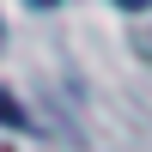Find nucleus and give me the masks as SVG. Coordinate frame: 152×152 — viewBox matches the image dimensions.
Listing matches in <instances>:
<instances>
[{"label":"nucleus","instance_id":"f257e3e1","mask_svg":"<svg viewBox=\"0 0 152 152\" xmlns=\"http://www.w3.org/2000/svg\"><path fill=\"white\" fill-rule=\"evenodd\" d=\"M0 122H6V128H18V122H24V110H18V104H12V97H6V91H0Z\"/></svg>","mask_w":152,"mask_h":152},{"label":"nucleus","instance_id":"f03ea898","mask_svg":"<svg viewBox=\"0 0 152 152\" xmlns=\"http://www.w3.org/2000/svg\"><path fill=\"white\" fill-rule=\"evenodd\" d=\"M116 6H122V12H140V6H152V0H116Z\"/></svg>","mask_w":152,"mask_h":152},{"label":"nucleus","instance_id":"20e7f679","mask_svg":"<svg viewBox=\"0 0 152 152\" xmlns=\"http://www.w3.org/2000/svg\"><path fill=\"white\" fill-rule=\"evenodd\" d=\"M0 43H6V18H0Z\"/></svg>","mask_w":152,"mask_h":152},{"label":"nucleus","instance_id":"7ed1b4c3","mask_svg":"<svg viewBox=\"0 0 152 152\" xmlns=\"http://www.w3.org/2000/svg\"><path fill=\"white\" fill-rule=\"evenodd\" d=\"M31 6H55V0H31Z\"/></svg>","mask_w":152,"mask_h":152}]
</instances>
